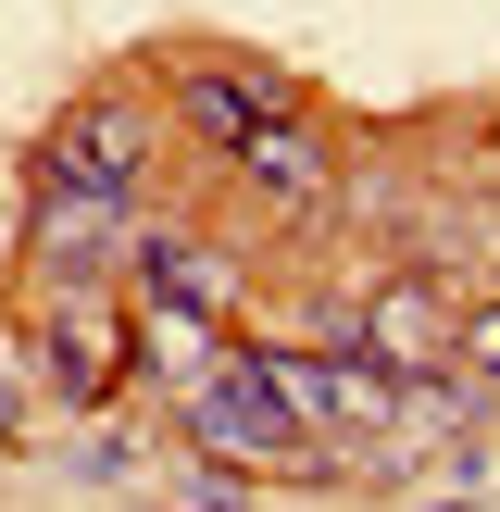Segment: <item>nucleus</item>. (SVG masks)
<instances>
[{
	"label": "nucleus",
	"instance_id": "f257e3e1",
	"mask_svg": "<svg viewBox=\"0 0 500 512\" xmlns=\"http://www.w3.org/2000/svg\"><path fill=\"white\" fill-rule=\"evenodd\" d=\"M250 375H263V400L313 438V425H350V438H375V425H400V375L375 363H313V350H238Z\"/></svg>",
	"mask_w": 500,
	"mask_h": 512
},
{
	"label": "nucleus",
	"instance_id": "f03ea898",
	"mask_svg": "<svg viewBox=\"0 0 500 512\" xmlns=\"http://www.w3.org/2000/svg\"><path fill=\"white\" fill-rule=\"evenodd\" d=\"M125 250H138V225H125V188H100V175H38V263L63 275V288H88V275H113Z\"/></svg>",
	"mask_w": 500,
	"mask_h": 512
},
{
	"label": "nucleus",
	"instance_id": "7ed1b4c3",
	"mask_svg": "<svg viewBox=\"0 0 500 512\" xmlns=\"http://www.w3.org/2000/svg\"><path fill=\"white\" fill-rule=\"evenodd\" d=\"M188 438H200V450H225V463H313V438H300V425L263 400V375H250L238 350H225V363L188 388Z\"/></svg>",
	"mask_w": 500,
	"mask_h": 512
},
{
	"label": "nucleus",
	"instance_id": "20e7f679",
	"mask_svg": "<svg viewBox=\"0 0 500 512\" xmlns=\"http://www.w3.org/2000/svg\"><path fill=\"white\" fill-rule=\"evenodd\" d=\"M350 350H363L375 375H425V363L450 350V313H438L425 288H375L363 313H350Z\"/></svg>",
	"mask_w": 500,
	"mask_h": 512
},
{
	"label": "nucleus",
	"instance_id": "39448f33",
	"mask_svg": "<svg viewBox=\"0 0 500 512\" xmlns=\"http://www.w3.org/2000/svg\"><path fill=\"white\" fill-rule=\"evenodd\" d=\"M175 100H188V125H200L213 150H238L250 125H275V113H288V100H275V75H225V63H200Z\"/></svg>",
	"mask_w": 500,
	"mask_h": 512
},
{
	"label": "nucleus",
	"instance_id": "423d86ee",
	"mask_svg": "<svg viewBox=\"0 0 500 512\" xmlns=\"http://www.w3.org/2000/svg\"><path fill=\"white\" fill-rule=\"evenodd\" d=\"M138 150H150V125L125 113V100H100V113L63 125V150H50V163H63V175H100V188H138Z\"/></svg>",
	"mask_w": 500,
	"mask_h": 512
},
{
	"label": "nucleus",
	"instance_id": "0eeeda50",
	"mask_svg": "<svg viewBox=\"0 0 500 512\" xmlns=\"http://www.w3.org/2000/svg\"><path fill=\"white\" fill-rule=\"evenodd\" d=\"M225 163H238L250 188H275V200H325V150H313V125H288V113H275V125H250Z\"/></svg>",
	"mask_w": 500,
	"mask_h": 512
},
{
	"label": "nucleus",
	"instance_id": "6e6552de",
	"mask_svg": "<svg viewBox=\"0 0 500 512\" xmlns=\"http://www.w3.org/2000/svg\"><path fill=\"white\" fill-rule=\"evenodd\" d=\"M138 263H150V313H200V325L225 313V263H213V250H188V238H138Z\"/></svg>",
	"mask_w": 500,
	"mask_h": 512
},
{
	"label": "nucleus",
	"instance_id": "1a4fd4ad",
	"mask_svg": "<svg viewBox=\"0 0 500 512\" xmlns=\"http://www.w3.org/2000/svg\"><path fill=\"white\" fill-rule=\"evenodd\" d=\"M113 313H88V300H63V313H50V375H63V388L75 400H100V388H113Z\"/></svg>",
	"mask_w": 500,
	"mask_h": 512
},
{
	"label": "nucleus",
	"instance_id": "9d476101",
	"mask_svg": "<svg viewBox=\"0 0 500 512\" xmlns=\"http://www.w3.org/2000/svg\"><path fill=\"white\" fill-rule=\"evenodd\" d=\"M450 350H463L475 375H500V300H488V313H475V325H450Z\"/></svg>",
	"mask_w": 500,
	"mask_h": 512
}]
</instances>
